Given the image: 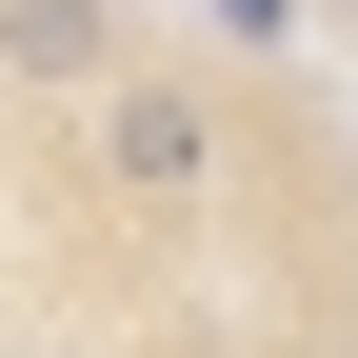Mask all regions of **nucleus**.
I'll return each instance as SVG.
<instances>
[{"label": "nucleus", "mask_w": 358, "mask_h": 358, "mask_svg": "<svg viewBox=\"0 0 358 358\" xmlns=\"http://www.w3.org/2000/svg\"><path fill=\"white\" fill-rule=\"evenodd\" d=\"M0 358H358V60L299 0H0Z\"/></svg>", "instance_id": "nucleus-1"}]
</instances>
